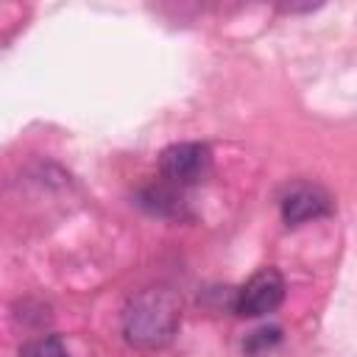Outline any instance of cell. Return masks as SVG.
<instances>
[{
	"label": "cell",
	"mask_w": 357,
	"mask_h": 357,
	"mask_svg": "<svg viewBox=\"0 0 357 357\" xmlns=\"http://www.w3.org/2000/svg\"><path fill=\"white\" fill-rule=\"evenodd\" d=\"M123 337L134 349H165L181 324V301L167 287H145L134 293L123 307Z\"/></svg>",
	"instance_id": "obj_1"
},
{
	"label": "cell",
	"mask_w": 357,
	"mask_h": 357,
	"mask_svg": "<svg viewBox=\"0 0 357 357\" xmlns=\"http://www.w3.org/2000/svg\"><path fill=\"white\" fill-rule=\"evenodd\" d=\"M159 173L173 187H195L212 173V151L206 142H173L159 153Z\"/></svg>",
	"instance_id": "obj_2"
},
{
	"label": "cell",
	"mask_w": 357,
	"mask_h": 357,
	"mask_svg": "<svg viewBox=\"0 0 357 357\" xmlns=\"http://www.w3.org/2000/svg\"><path fill=\"white\" fill-rule=\"evenodd\" d=\"M284 290H287V284H284V276H282L279 268H273V265L259 268L237 290L234 312L243 315V318H262L284 301Z\"/></svg>",
	"instance_id": "obj_3"
},
{
	"label": "cell",
	"mask_w": 357,
	"mask_h": 357,
	"mask_svg": "<svg viewBox=\"0 0 357 357\" xmlns=\"http://www.w3.org/2000/svg\"><path fill=\"white\" fill-rule=\"evenodd\" d=\"M279 206H282V220L287 226H301L307 220L329 215L332 212V195L321 184L298 181V184L287 187V192L282 195Z\"/></svg>",
	"instance_id": "obj_4"
},
{
	"label": "cell",
	"mask_w": 357,
	"mask_h": 357,
	"mask_svg": "<svg viewBox=\"0 0 357 357\" xmlns=\"http://www.w3.org/2000/svg\"><path fill=\"white\" fill-rule=\"evenodd\" d=\"M137 204L159 218H181L184 215V198L173 190V184H151L137 195Z\"/></svg>",
	"instance_id": "obj_5"
},
{
	"label": "cell",
	"mask_w": 357,
	"mask_h": 357,
	"mask_svg": "<svg viewBox=\"0 0 357 357\" xmlns=\"http://www.w3.org/2000/svg\"><path fill=\"white\" fill-rule=\"evenodd\" d=\"M20 357H70V351L64 349L59 335H42V337L22 343Z\"/></svg>",
	"instance_id": "obj_6"
},
{
	"label": "cell",
	"mask_w": 357,
	"mask_h": 357,
	"mask_svg": "<svg viewBox=\"0 0 357 357\" xmlns=\"http://www.w3.org/2000/svg\"><path fill=\"white\" fill-rule=\"evenodd\" d=\"M279 340H282V329L279 326H262V329L251 332V337L243 343V349L251 351V354H262V351L273 349Z\"/></svg>",
	"instance_id": "obj_7"
}]
</instances>
